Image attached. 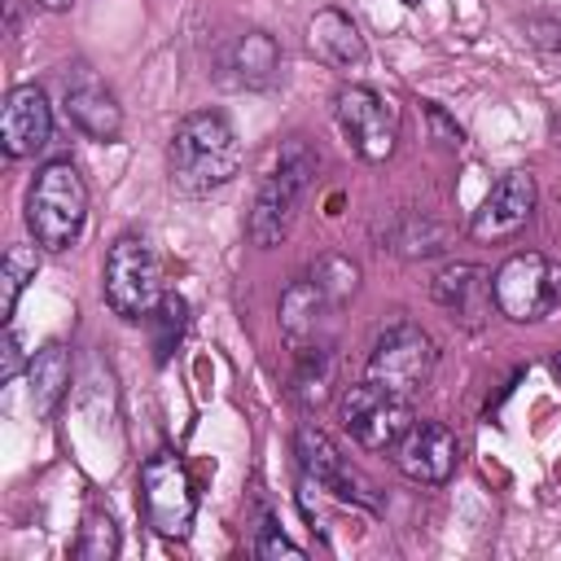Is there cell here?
Here are the masks:
<instances>
[{"mask_svg": "<svg viewBox=\"0 0 561 561\" xmlns=\"http://www.w3.org/2000/svg\"><path fill=\"white\" fill-rule=\"evenodd\" d=\"M311 276L320 280V289L329 294V302H333V311L359 289V267L351 263V259H342V254H324L316 267H311Z\"/></svg>", "mask_w": 561, "mask_h": 561, "instance_id": "obj_24", "label": "cell"}, {"mask_svg": "<svg viewBox=\"0 0 561 561\" xmlns=\"http://www.w3.org/2000/svg\"><path fill=\"white\" fill-rule=\"evenodd\" d=\"M123 539H118V522L105 504H88L83 522H79V539H75V557L79 561H110L118 557Z\"/></svg>", "mask_w": 561, "mask_h": 561, "instance_id": "obj_21", "label": "cell"}, {"mask_svg": "<svg viewBox=\"0 0 561 561\" xmlns=\"http://www.w3.org/2000/svg\"><path fill=\"white\" fill-rule=\"evenodd\" d=\"M333 118H337L342 136L351 140V149L364 162L381 167V162L394 158V149H399V114L381 92H373L364 83H342L333 92Z\"/></svg>", "mask_w": 561, "mask_h": 561, "instance_id": "obj_7", "label": "cell"}, {"mask_svg": "<svg viewBox=\"0 0 561 561\" xmlns=\"http://www.w3.org/2000/svg\"><path fill=\"white\" fill-rule=\"evenodd\" d=\"M35 272H39L35 245H9V250H4V263H0V320H4V324L13 320L18 298H22V289L35 280Z\"/></svg>", "mask_w": 561, "mask_h": 561, "instance_id": "obj_22", "label": "cell"}, {"mask_svg": "<svg viewBox=\"0 0 561 561\" xmlns=\"http://www.w3.org/2000/svg\"><path fill=\"white\" fill-rule=\"evenodd\" d=\"M399 4H421V0H399Z\"/></svg>", "mask_w": 561, "mask_h": 561, "instance_id": "obj_30", "label": "cell"}, {"mask_svg": "<svg viewBox=\"0 0 561 561\" xmlns=\"http://www.w3.org/2000/svg\"><path fill=\"white\" fill-rule=\"evenodd\" d=\"M430 294L451 316L478 324V316H486V307H491V272H482L478 263H451L434 276Z\"/></svg>", "mask_w": 561, "mask_h": 561, "instance_id": "obj_17", "label": "cell"}, {"mask_svg": "<svg viewBox=\"0 0 561 561\" xmlns=\"http://www.w3.org/2000/svg\"><path fill=\"white\" fill-rule=\"evenodd\" d=\"M61 105H66V118L88 136V140H118L123 131V105L118 96L110 92V83L96 79V70L88 66H75L66 79H61Z\"/></svg>", "mask_w": 561, "mask_h": 561, "instance_id": "obj_15", "label": "cell"}, {"mask_svg": "<svg viewBox=\"0 0 561 561\" xmlns=\"http://www.w3.org/2000/svg\"><path fill=\"white\" fill-rule=\"evenodd\" d=\"M241 171V140L228 114L219 110H193L175 123L167 140V175L180 193L202 197L224 188Z\"/></svg>", "mask_w": 561, "mask_h": 561, "instance_id": "obj_1", "label": "cell"}, {"mask_svg": "<svg viewBox=\"0 0 561 561\" xmlns=\"http://www.w3.org/2000/svg\"><path fill=\"white\" fill-rule=\"evenodd\" d=\"M425 118H430V127H434V140H438V145H447V149H460V145H465L460 123H456V118H447V110H443V105L425 101Z\"/></svg>", "mask_w": 561, "mask_h": 561, "instance_id": "obj_26", "label": "cell"}, {"mask_svg": "<svg viewBox=\"0 0 561 561\" xmlns=\"http://www.w3.org/2000/svg\"><path fill=\"white\" fill-rule=\"evenodd\" d=\"M333 311V302H329V294L320 289V280L307 272V276H294L289 285H285V294H280V329L294 337V342H307L316 329H320V320Z\"/></svg>", "mask_w": 561, "mask_h": 561, "instance_id": "obj_18", "label": "cell"}, {"mask_svg": "<svg viewBox=\"0 0 561 561\" xmlns=\"http://www.w3.org/2000/svg\"><path fill=\"white\" fill-rule=\"evenodd\" d=\"M390 460H394V469H399L408 482L443 486V482L456 473V465H460L456 430H447L443 421H412L408 434L390 447Z\"/></svg>", "mask_w": 561, "mask_h": 561, "instance_id": "obj_12", "label": "cell"}, {"mask_svg": "<svg viewBox=\"0 0 561 561\" xmlns=\"http://www.w3.org/2000/svg\"><path fill=\"white\" fill-rule=\"evenodd\" d=\"M101 294H105L110 311L123 320H149L158 311V302L167 298L162 263L140 232H118L110 241L105 267H101Z\"/></svg>", "mask_w": 561, "mask_h": 561, "instance_id": "obj_4", "label": "cell"}, {"mask_svg": "<svg viewBox=\"0 0 561 561\" xmlns=\"http://www.w3.org/2000/svg\"><path fill=\"white\" fill-rule=\"evenodd\" d=\"M337 412H342L346 434H351L364 451H390V447L408 434V425L416 421V416H412V399H399V394H390V390H381V386H373V381L346 386Z\"/></svg>", "mask_w": 561, "mask_h": 561, "instance_id": "obj_9", "label": "cell"}, {"mask_svg": "<svg viewBox=\"0 0 561 561\" xmlns=\"http://www.w3.org/2000/svg\"><path fill=\"white\" fill-rule=\"evenodd\" d=\"M254 557H302V548L298 543H289L285 535H280V526H276V517L263 508L259 513V535H254Z\"/></svg>", "mask_w": 561, "mask_h": 561, "instance_id": "obj_25", "label": "cell"}, {"mask_svg": "<svg viewBox=\"0 0 561 561\" xmlns=\"http://www.w3.org/2000/svg\"><path fill=\"white\" fill-rule=\"evenodd\" d=\"M26 381H31V403H35V416H53V408L66 399L70 390V351L61 342H48L39 346L31 359H26Z\"/></svg>", "mask_w": 561, "mask_h": 561, "instance_id": "obj_19", "label": "cell"}, {"mask_svg": "<svg viewBox=\"0 0 561 561\" xmlns=\"http://www.w3.org/2000/svg\"><path fill=\"white\" fill-rule=\"evenodd\" d=\"M53 140V105L39 83H13L0 110V149L9 162L35 158Z\"/></svg>", "mask_w": 561, "mask_h": 561, "instance_id": "obj_13", "label": "cell"}, {"mask_svg": "<svg viewBox=\"0 0 561 561\" xmlns=\"http://www.w3.org/2000/svg\"><path fill=\"white\" fill-rule=\"evenodd\" d=\"M307 44L333 70H359L368 61V44H364L359 26L351 22V13H342V9H316L307 22Z\"/></svg>", "mask_w": 561, "mask_h": 561, "instance_id": "obj_16", "label": "cell"}, {"mask_svg": "<svg viewBox=\"0 0 561 561\" xmlns=\"http://www.w3.org/2000/svg\"><path fill=\"white\" fill-rule=\"evenodd\" d=\"M88 224V180L70 158H48L26 188V232L39 250L66 254Z\"/></svg>", "mask_w": 561, "mask_h": 561, "instance_id": "obj_2", "label": "cell"}, {"mask_svg": "<svg viewBox=\"0 0 561 561\" xmlns=\"http://www.w3.org/2000/svg\"><path fill=\"white\" fill-rule=\"evenodd\" d=\"M333 386V355L324 342H298V368H294V394L307 408H320Z\"/></svg>", "mask_w": 561, "mask_h": 561, "instance_id": "obj_20", "label": "cell"}, {"mask_svg": "<svg viewBox=\"0 0 561 561\" xmlns=\"http://www.w3.org/2000/svg\"><path fill=\"white\" fill-rule=\"evenodd\" d=\"M18 368H22V342H18V333L9 329V333H4V368H0V381H13Z\"/></svg>", "mask_w": 561, "mask_h": 561, "instance_id": "obj_27", "label": "cell"}, {"mask_svg": "<svg viewBox=\"0 0 561 561\" xmlns=\"http://www.w3.org/2000/svg\"><path fill=\"white\" fill-rule=\"evenodd\" d=\"M491 302L513 324H535L557 302V267L539 250L508 254L491 276Z\"/></svg>", "mask_w": 561, "mask_h": 561, "instance_id": "obj_8", "label": "cell"}, {"mask_svg": "<svg viewBox=\"0 0 561 561\" xmlns=\"http://www.w3.org/2000/svg\"><path fill=\"white\" fill-rule=\"evenodd\" d=\"M552 373H557V381H561V351L552 355Z\"/></svg>", "mask_w": 561, "mask_h": 561, "instance_id": "obj_29", "label": "cell"}, {"mask_svg": "<svg viewBox=\"0 0 561 561\" xmlns=\"http://www.w3.org/2000/svg\"><path fill=\"white\" fill-rule=\"evenodd\" d=\"M535 202H539V184H535V175H530L526 167L504 171V175L491 184V193L482 197V206L473 210V219H469V237L482 241V245H500V241L517 237V232L530 224Z\"/></svg>", "mask_w": 561, "mask_h": 561, "instance_id": "obj_11", "label": "cell"}, {"mask_svg": "<svg viewBox=\"0 0 561 561\" xmlns=\"http://www.w3.org/2000/svg\"><path fill=\"white\" fill-rule=\"evenodd\" d=\"M39 9H48V13H66V9H75V0H35Z\"/></svg>", "mask_w": 561, "mask_h": 561, "instance_id": "obj_28", "label": "cell"}, {"mask_svg": "<svg viewBox=\"0 0 561 561\" xmlns=\"http://www.w3.org/2000/svg\"><path fill=\"white\" fill-rule=\"evenodd\" d=\"M294 456H298V469H302L307 482L324 486L329 495H337V500H346V504L377 508L373 486L359 478V469H351V460L337 451V443H333L320 425L302 421V425L294 430Z\"/></svg>", "mask_w": 561, "mask_h": 561, "instance_id": "obj_10", "label": "cell"}, {"mask_svg": "<svg viewBox=\"0 0 561 561\" xmlns=\"http://www.w3.org/2000/svg\"><path fill=\"white\" fill-rule=\"evenodd\" d=\"M140 504H145V522L162 535V539H188L193 517H197V491L193 478L184 469V460L175 451H153L140 465Z\"/></svg>", "mask_w": 561, "mask_h": 561, "instance_id": "obj_6", "label": "cell"}, {"mask_svg": "<svg viewBox=\"0 0 561 561\" xmlns=\"http://www.w3.org/2000/svg\"><path fill=\"white\" fill-rule=\"evenodd\" d=\"M316 175V153L294 136L285 140V149L276 153L272 171L263 175L259 193H254V206H250V219H245V237L259 245V250H272L289 237L294 228V215H298V202L307 193Z\"/></svg>", "mask_w": 561, "mask_h": 561, "instance_id": "obj_3", "label": "cell"}, {"mask_svg": "<svg viewBox=\"0 0 561 561\" xmlns=\"http://www.w3.org/2000/svg\"><path fill=\"white\" fill-rule=\"evenodd\" d=\"M434 364H438L434 337L421 324L399 320V324L377 333V342L368 351V364H364V381H373V386H381L399 399H412L430 386Z\"/></svg>", "mask_w": 561, "mask_h": 561, "instance_id": "obj_5", "label": "cell"}, {"mask_svg": "<svg viewBox=\"0 0 561 561\" xmlns=\"http://www.w3.org/2000/svg\"><path fill=\"white\" fill-rule=\"evenodd\" d=\"M215 79L232 92H263L280 79V44L267 31H241L232 35L215 57Z\"/></svg>", "mask_w": 561, "mask_h": 561, "instance_id": "obj_14", "label": "cell"}, {"mask_svg": "<svg viewBox=\"0 0 561 561\" xmlns=\"http://www.w3.org/2000/svg\"><path fill=\"white\" fill-rule=\"evenodd\" d=\"M149 324H153V351H158V364H167L171 351L180 346L184 329H188V302H184L180 294H167V298L158 302V311L149 316Z\"/></svg>", "mask_w": 561, "mask_h": 561, "instance_id": "obj_23", "label": "cell"}]
</instances>
